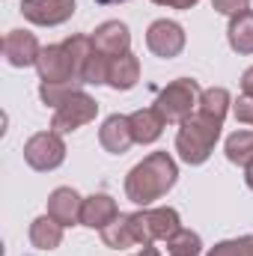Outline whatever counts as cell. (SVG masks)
Here are the masks:
<instances>
[{
    "label": "cell",
    "instance_id": "1",
    "mask_svg": "<svg viewBox=\"0 0 253 256\" xmlns=\"http://www.w3.org/2000/svg\"><path fill=\"white\" fill-rule=\"evenodd\" d=\"M179 179V167L167 152H152L140 164L131 167L126 176V196L134 206L149 208L155 200H161Z\"/></svg>",
    "mask_w": 253,
    "mask_h": 256
},
{
    "label": "cell",
    "instance_id": "2",
    "mask_svg": "<svg viewBox=\"0 0 253 256\" xmlns=\"http://www.w3.org/2000/svg\"><path fill=\"white\" fill-rule=\"evenodd\" d=\"M220 128H224V122H218V120H212V116H206L200 110L190 114L176 131V152H179V158L185 164H190V167L206 164L208 155L214 152V143L220 140Z\"/></svg>",
    "mask_w": 253,
    "mask_h": 256
},
{
    "label": "cell",
    "instance_id": "3",
    "mask_svg": "<svg viewBox=\"0 0 253 256\" xmlns=\"http://www.w3.org/2000/svg\"><path fill=\"white\" fill-rule=\"evenodd\" d=\"M200 96H202V90H200L196 80H190V78H179V80L167 84V86L158 92V98H155V110L164 116L167 126H170V122H173V126H182L190 114H196Z\"/></svg>",
    "mask_w": 253,
    "mask_h": 256
},
{
    "label": "cell",
    "instance_id": "4",
    "mask_svg": "<svg viewBox=\"0 0 253 256\" xmlns=\"http://www.w3.org/2000/svg\"><path fill=\"white\" fill-rule=\"evenodd\" d=\"M131 224H134V236H137V244H155V242H167L173 238L179 230H182V220H179V212L164 206V208H140L131 214Z\"/></svg>",
    "mask_w": 253,
    "mask_h": 256
},
{
    "label": "cell",
    "instance_id": "5",
    "mask_svg": "<svg viewBox=\"0 0 253 256\" xmlns=\"http://www.w3.org/2000/svg\"><path fill=\"white\" fill-rule=\"evenodd\" d=\"M24 161L39 170V173H51L66 161V143L63 134L57 131H39L24 143Z\"/></svg>",
    "mask_w": 253,
    "mask_h": 256
},
{
    "label": "cell",
    "instance_id": "6",
    "mask_svg": "<svg viewBox=\"0 0 253 256\" xmlns=\"http://www.w3.org/2000/svg\"><path fill=\"white\" fill-rule=\"evenodd\" d=\"M36 68H39V80H42V84H68V80L84 84V78H80V72H78V66H74L72 51L66 48V42L42 48Z\"/></svg>",
    "mask_w": 253,
    "mask_h": 256
},
{
    "label": "cell",
    "instance_id": "7",
    "mask_svg": "<svg viewBox=\"0 0 253 256\" xmlns=\"http://www.w3.org/2000/svg\"><path fill=\"white\" fill-rule=\"evenodd\" d=\"M96 114H98V104H96V98L90 96V92H74L72 98H66L63 104L54 110V120H51V131H57V134H72V131H78L80 126H86V122H92L96 120Z\"/></svg>",
    "mask_w": 253,
    "mask_h": 256
},
{
    "label": "cell",
    "instance_id": "8",
    "mask_svg": "<svg viewBox=\"0 0 253 256\" xmlns=\"http://www.w3.org/2000/svg\"><path fill=\"white\" fill-rule=\"evenodd\" d=\"M146 48H149L155 57H161V60L179 57L182 48H185V30H182V24H176V21H170V18L152 21L149 30H146Z\"/></svg>",
    "mask_w": 253,
    "mask_h": 256
},
{
    "label": "cell",
    "instance_id": "9",
    "mask_svg": "<svg viewBox=\"0 0 253 256\" xmlns=\"http://www.w3.org/2000/svg\"><path fill=\"white\" fill-rule=\"evenodd\" d=\"M74 0H21V15L39 27H57L74 15Z\"/></svg>",
    "mask_w": 253,
    "mask_h": 256
},
{
    "label": "cell",
    "instance_id": "10",
    "mask_svg": "<svg viewBox=\"0 0 253 256\" xmlns=\"http://www.w3.org/2000/svg\"><path fill=\"white\" fill-rule=\"evenodd\" d=\"M39 54H42V45L30 30H9L3 36V57L9 66H15V68L36 66Z\"/></svg>",
    "mask_w": 253,
    "mask_h": 256
},
{
    "label": "cell",
    "instance_id": "11",
    "mask_svg": "<svg viewBox=\"0 0 253 256\" xmlns=\"http://www.w3.org/2000/svg\"><path fill=\"white\" fill-rule=\"evenodd\" d=\"M92 45H96V51H102L104 57H122L128 54V48H131V33H128V27L122 21H104V24H98L96 30H92Z\"/></svg>",
    "mask_w": 253,
    "mask_h": 256
},
{
    "label": "cell",
    "instance_id": "12",
    "mask_svg": "<svg viewBox=\"0 0 253 256\" xmlns=\"http://www.w3.org/2000/svg\"><path fill=\"white\" fill-rule=\"evenodd\" d=\"M98 143H102V149L110 152V155H122V152H128L131 143H134L128 116H122V114L108 116V120L102 122V128H98Z\"/></svg>",
    "mask_w": 253,
    "mask_h": 256
},
{
    "label": "cell",
    "instance_id": "13",
    "mask_svg": "<svg viewBox=\"0 0 253 256\" xmlns=\"http://www.w3.org/2000/svg\"><path fill=\"white\" fill-rule=\"evenodd\" d=\"M80 212H84V196L74 188H57V191H51V196H48V214L60 226L80 224Z\"/></svg>",
    "mask_w": 253,
    "mask_h": 256
},
{
    "label": "cell",
    "instance_id": "14",
    "mask_svg": "<svg viewBox=\"0 0 253 256\" xmlns=\"http://www.w3.org/2000/svg\"><path fill=\"white\" fill-rule=\"evenodd\" d=\"M120 214V206L114 196L108 194H92V196H84V212H80V224L90 226V230H104L114 218Z\"/></svg>",
    "mask_w": 253,
    "mask_h": 256
},
{
    "label": "cell",
    "instance_id": "15",
    "mask_svg": "<svg viewBox=\"0 0 253 256\" xmlns=\"http://www.w3.org/2000/svg\"><path fill=\"white\" fill-rule=\"evenodd\" d=\"M131 122V134H134V143H155L161 134H164V116L155 110V108H143V110H134L128 116Z\"/></svg>",
    "mask_w": 253,
    "mask_h": 256
},
{
    "label": "cell",
    "instance_id": "16",
    "mask_svg": "<svg viewBox=\"0 0 253 256\" xmlns=\"http://www.w3.org/2000/svg\"><path fill=\"white\" fill-rule=\"evenodd\" d=\"M137 80H140V60L131 51L122 54V57H114L110 74H108V86H114L120 92H128V90L137 86Z\"/></svg>",
    "mask_w": 253,
    "mask_h": 256
},
{
    "label": "cell",
    "instance_id": "17",
    "mask_svg": "<svg viewBox=\"0 0 253 256\" xmlns=\"http://www.w3.org/2000/svg\"><path fill=\"white\" fill-rule=\"evenodd\" d=\"M63 230L66 226H60L51 214H42L30 224V244L36 250H54L63 244Z\"/></svg>",
    "mask_w": 253,
    "mask_h": 256
},
{
    "label": "cell",
    "instance_id": "18",
    "mask_svg": "<svg viewBox=\"0 0 253 256\" xmlns=\"http://www.w3.org/2000/svg\"><path fill=\"white\" fill-rule=\"evenodd\" d=\"M226 39H230V48L236 54H253V9L230 18Z\"/></svg>",
    "mask_w": 253,
    "mask_h": 256
},
{
    "label": "cell",
    "instance_id": "19",
    "mask_svg": "<svg viewBox=\"0 0 253 256\" xmlns=\"http://www.w3.org/2000/svg\"><path fill=\"white\" fill-rule=\"evenodd\" d=\"M102 242L114 250H128L137 244V236H134V224H131V214H116L104 230H102Z\"/></svg>",
    "mask_w": 253,
    "mask_h": 256
},
{
    "label": "cell",
    "instance_id": "20",
    "mask_svg": "<svg viewBox=\"0 0 253 256\" xmlns=\"http://www.w3.org/2000/svg\"><path fill=\"white\" fill-rule=\"evenodd\" d=\"M230 108H232V96H230V90H224V86L202 90L200 104H196V110H200V114H206V116H212V120H218V122H224V120H226Z\"/></svg>",
    "mask_w": 253,
    "mask_h": 256
},
{
    "label": "cell",
    "instance_id": "21",
    "mask_svg": "<svg viewBox=\"0 0 253 256\" xmlns=\"http://www.w3.org/2000/svg\"><path fill=\"white\" fill-rule=\"evenodd\" d=\"M226 158L238 167H250L253 164V131H236L226 137V146H224Z\"/></svg>",
    "mask_w": 253,
    "mask_h": 256
},
{
    "label": "cell",
    "instance_id": "22",
    "mask_svg": "<svg viewBox=\"0 0 253 256\" xmlns=\"http://www.w3.org/2000/svg\"><path fill=\"white\" fill-rule=\"evenodd\" d=\"M167 250H170V256H200L202 254V238L182 226L173 238H167Z\"/></svg>",
    "mask_w": 253,
    "mask_h": 256
},
{
    "label": "cell",
    "instance_id": "23",
    "mask_svg": "<svg viewBox=\"0 0 253 256\" xmlns=\"http://www.w3.org/2000/svg\"><path fill=\"white\" fill-rule=\"evenodd\" d=\"M80 86L84 84H78V80H68V84H39V96H42V102L48 108L57 110L66 98H72L74 92H80Z\"/></svg>",
    "mask_w": 253,
    "mask_h": 256
},
{
    "label": "cell",
    "instance_id": "24",
    "mask_svg": "<svg viewBox=\"0 0 253 256\" xmlns=\"http://www.w3.org/2000/svg\"><path fill=\"white\" fill-rule=\"evenodd\" d=\"M212 9L214 12H220V15H242V12H248L250 9V0H212Z\"/></svg>",
    "mask_w": 253,
    "mask_h": 256
},
{
    "label": "cell",
    "instance_id": "25",
    "mask_svg": "<svg viewBox=\"0 0 253 256\" xmlns=\"http://www.w3.org/2000/svg\"><path fill=\"white\" fill-rule=\"evenodd\" d=\"M232 114H236V120H238V122L253 126V98H248V96H238V98L232 102Z\"/></svg>",
    "mask_w": 253,
    "mask_h": 256
},
{
    "label": "cell",
    "instance_id": "26",
    "mask_svg": "<svg viewBox=\"0 0 253 256\" xmlns=\"http://www.w3.org/2000/svg\"><path fill=\"white\" fill-rule=\"evenodd\" d=\"M206 256H238V238H232V242H218Z\"/></svg>",
    "mask_w": 253,
    "mask_h": 256
},
{
    "label": "cell",
    "instance_id": "27",
    "mask_svg": "<svg viewBox=\"0 0 253 256\" xmlns=\"http://www.w3.org/2000/svg\"><path fill=\"white\" fill-rule=\"evenodd\" d=\"M155 6H170V9H190V6H196L200 0H152Z\"/></svg>",
    "mask_w": 253,
    "mask_h": 256
},
{
    "label": "cell",
    "instance_id": "28",
    "mask_svg": "<svg viewBox=\"0 0 253 256\" xmlns=\"http://www.w3.org/2000/svg\"><path fill=\"white\" fill-rule=\"evenodd\" d=\"M242 96H248V98H253V66L242 74Z\"/></svg>",
    "mask_w": 253,
    "mask_h": 256
},
{
    "label": "cell",
    "instance_id": "29",
    "mask_svg": "<svg viewBox=\"0 0 253 256\" xmlns=\"http://www.w3.org/2000/svg\"><path fill=\"white\" fill-rule=\"evenodd\" d=\"M134 256H161V254H158V248H155V244H143V250H137Z\"/></svg>",
    "mask_w": 253,
    "mask_h": 256
},
{
    "label": "cell",
    "instance_id": "30",
    "mask_svg": "<svg viewBox=\"0 0 253 256\" xmlns=\"http://www.w3.org/2000/svg\"><path fill=\"white\" fill-rule=\"evenodd\" d=\"M244 182H248V188L253 191V164L248 167V170H244Z\"/></svg>",
    "mask_w": 253,
    "mask_h": 256
},
{
    "label": "cell",
    "instance_id": "31",
    "mask_svg": "<svg viewBox=\"0 0 253 256\" xmlns=\"http://www.w3.org/2000/svg\"><path fill=\"white\" fill-rule=\"evenodd\" d=\"M96 3H102V6H116V3H126V0H96Z\"/></svg>",
    "mask_w": 253,
    "mask_h": 256
}]
</instances>
